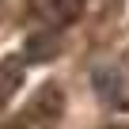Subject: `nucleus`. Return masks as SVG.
I'll use <instances>...</instances> for the list:
<instances>
[{
  "mask_svg": "<svg viewBox=\"0 0 129 129\" xmlns=\"http://www.w3.org/2000/svg\"><path fill=\"white\" fill-rule=\"evenodd\" d=\"M53 8H57V19H76L84 0H53Z\"/></svg>",
  "mask_w": 129,
  "mask_h": 129,
  "instance_id": "nucleus-2",
  "label": "nucleus"
},
{
  "mask_svg": "<svg viewBox=\"0 0 129 129\" xmlns=\"http://www.w3.org/2000/svg\"><path fill=\"white\" fill-rule=\"evenodd\" d=\"M15 80H19V64H4V69H0V103L15 91V87H12Z\"/></svg>",
  "mask_w": 129,
  "mask_h": 129,
  "instance_id": "nucleus-1",
  "label": "nucleus"
}]
</instances>
